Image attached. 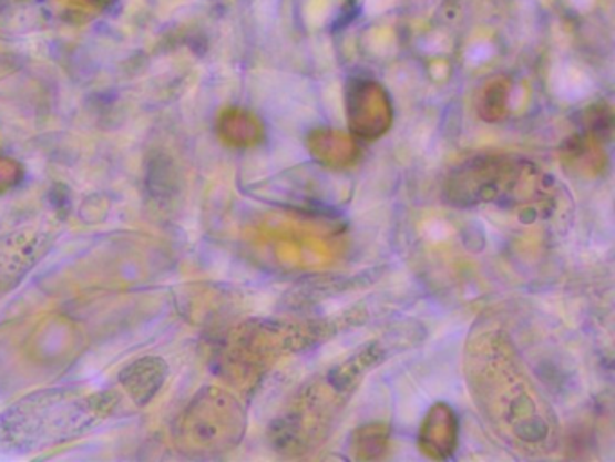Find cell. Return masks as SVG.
<instances>
[{
	"label": "cell",
	"mask_w": 615,
	"mask_h": 462,
	"mask_svg": "<svg viewBox=\"0 0 615 462\" xmlns=\"http://www.w3.org/2000/svg\"><path fill=\"white\" fill-rule=\"evenodd\" d=\"M19 246L20 244H6V240H0V287H8V284L11 286L17 277H22V273L30 269L33 251L17 257Z\"/></svg>",
	"instance_id": "obj_11"
},
{
	"label": "cell",
	"mask_w": 615,
	"mask_h": 462,
	"mask_svg": "<svg viewBox=\"0 0 615 462\" xmlns=\"http://www.w3.org/2000/svg\"><path fill=\"white\" fill-rule=\"evenodd\" d=\"M465 349L470 392L491 429L522 452L554 450L556 418L504 331H475Z\"/></svg>",
	"instance_id": "obj_1"
},
{
	"label": "cell",
	"mask_w": 615,
	"mask_h": 462,
	"mask_svg": "<svg viewBox=\"0 0 615 462\" xmlns=\"http://www.w3.org/2000/svg\"><path fill=\"white\" fill-rule=\"evenodd\" d=\"M459 444V418L447 403L431 407L419 432V448L431 459H450Z\"/></svg>",
	"instance_id": "obj_7"
},
{
	"label": "cell",
	"mask_w": 615,
	"mask_h": 462,
	"mask_svg": "<svg viewBox=\"0 0 615 462\" xmlns=\"http://www.w3.org/2000/svg\"><path fill=\"white\" fill-rule=\"evenodd\" d=\"M186 438L194 450L224 452L243 441L246 414L237 399L218 389H206L189 404L185 415Z\"/></svg>",
	"instance_id": "obj_5"
},
{
	"label": "cell",
	"mask_w": 615,
	"mask_h": 462,
	"mask_svg": "<svg viewBox=\"0 0 615 462\" xmlns=\"http://www.w3.org/2000/svg\"><path fill=\"white\" fill-rule=\"evenodd\" d=\"M447 199L462 208L491 205L543 215L554 209L556 185L529 160L485 154L453 168L447 181Z\"/></svg>",
	"instance_id": "obj_4"
},
{
	"label": "cell",
	"mask_w": 615,
	"mask_h": 462,
	"mask_svg": "<svg viewBox=\"0 0 615 462\" xmlns=\"http://www.w3.org/2000/svg\"><path fill=\"white\" fill-rule=\"evenodd\" d=\"M114 394L74 389L39 390L0 415V443L33 452L59 446L93 430L114 409Z\"/></svg>",
	"instance_id": "obj_3"
},
{
	"label": "cell",
	"mask_w": 615,
	"mask_h": 462,
	"mask_svg": "<svg viewBox=\"0 0 615 462\" xmlns=\"http://www.w3.org/2000/svg\"><path fill=\"white\" fill-rule=\"evenodd\" d=\"M221 131L228 136L237 137L240 142H249V140H257L262 129L257 117L252 114L244 111H228L221 117Z\"/></svg>",
	"instance_id": "obj_12"
},
{
	"label": "cell",
	"mask_w": 615,
	"mask_h": 462,
	"mask_svg": "<svg viewBox=\"0 0 615 462\" xmlns=\"http://www.w3.org/2000/svg\"><path fill=\"white\" fill-rule=\"evenodd\" d=\"M393 347H398V340L390 336L369 341L349 358L301 384L281 407L269 429L275 450L287 458H300L321 446L330 438L365 374L381 366L392 355Z\"/></svg>",
	"instance_id": "obj_2"
},
{
	"label": "cell",
	"mask_w": 615,
	"mask_h": 462,
	"mask_svg": "<svg viewBox=\"0 0 615 462\" xmlns=\"http://www.w3.org/2000/svg\"><path fill=\"white\" fill-rule=\"evenodd\" d=\"M511 96V83L504 76H494L480 91L476 109L485 122H499L505 116Z\"/></svg>",
	"instance_id": "obj_9"
},
{
	"label": "cell",
	"mask_w": 615,
	"mask_h": 462,
	"mask_svg": "<svg viewBox=\"0 0 615 462\" xmlns=\"http://www.w3.org/2000/svg\"><path fill=\"white\" fill-rule=\"evenodd\" d=\"M388 446V429L385 424H367L363 429L356 430L352 435L350 450L356 459H378L385 455Z\"/></svg>",
	"instance_id": "obj_10"
},
{
	"label": "cell",
	"mask_w": 615,
	"mask_h": 462,
	"mask_svg": "<svg viewBox=\"0 0 615 462\" xmlns=\"http://www.w3.org/2000/svg\"><path fill=\"white\" fill-rule=\"evenodd\" d=\"M168 378V367L161 358H141L120 374V384L129 392L134 403H151L154 396L163 389Z\"/></svg>",
	"instance_id": "obj_8"
},
{
	"label": "cell",
	"mask_w": 615,
	"mask_h": 462,
	"mask_svg": "<svg viewBox=\"0 0 615 462\" xmlns=\"http://www.w3.org/2000/svg\"><path fill=\"white\" fill-rule=\"evenodd\" d=\"M349 125L358 136L373 140L392 123V105L387 91L370 80H355L347 91Z\"/></svg>",
	"instance_id": "obj_6"
}]
</instances>
